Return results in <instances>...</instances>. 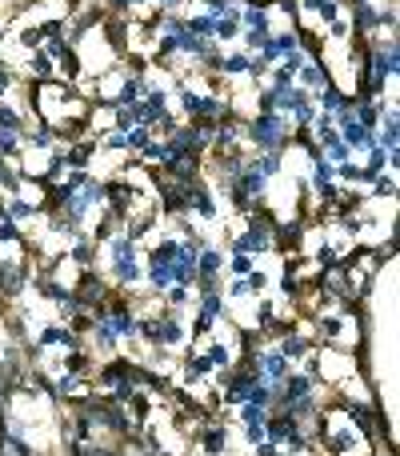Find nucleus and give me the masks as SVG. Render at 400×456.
I'll use <instances>...</instances> for the list:
<instances>
[{
    "instance_id": "nucleus-1",
    "label": "nucleus",
    "mask_w": 400,
    "mask_h": 456,
    "mask_svg": "<svg viewBox=\"0 0 400 456\" xmlns=\"http://www.w3.org/2000/svg\"><path fill=\"white\" fill-rule=\"evenodd\" d=\"M265 369H268V372H284V361H281V356H268Z\"/></svg>"
}]
</instances>
